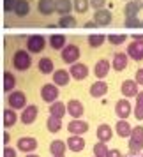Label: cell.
<instances>
[{
    "instance_id": "46",
    "label": "cell",
    "mask_w": 143,
    "mask_h": 157,
    "mask_svg": "<svg viewBox=\"0 0 143 157\" xmlns=\"http://www.w3.org/2000/svg\"><path fill=\"white\" fill-rule=\"evenodd\" d=\"M94 27H97L94 20H92V21H87V23H85V29H94Z\"/></svg>"
},
{
    "instance_id": "1",
    "label": "cell",
    "mask_w": 143,
    "mask_h": 157,
    "mask_svg": "<svg viewBox=\"0 0 143 157\" xmlns=\"http://www.w3.org/2000/svg\"><path fill=\"white\" fill-rule=\"evenodd\" d=\"M143 148V127L141 125H136L131 129V134H129V152L133 155H138Z\"/></svg>"
},
{
    "instance_id": "39",
    "label": "cell",
    "mask_w": 143,
    "mask_h": 157,
    "mask_svg": "<svg viewBox=\"0 0 143 157\" xmlns=\"http://www.w3.org/2000/svg\"><path fill=\"white\" fill-rule=\"evenodd\" d=\"M108 152V147L104 141H97L95 145H94V155L95 157H104Z\"/></svg>"
},
{
    "instance_id": "7",
    "label": "cell",
    "mask_w": 143,
    "mask_h": 157,
    "mask_svg": "<svg viewBox=\"0 0 143 157\" xmlns=\"http://www.w3.org/2000/svg\"><path fill=\"white\" fill-rule=\"evenodd\" d=\"M127 57L133 60H143V39H134L127 46Z\"/></svg>"
},
{
    "instance_id": "3",
    "label": "cell",
    "mask_w": 143,
    "mask_h": 157,
    "mask_svg": "<svg viewBox=\"0 0 143 157\" xmlns=\"http://www.w3.org/2000/svg\"><path fill=\"white\" fill-rule=\"evenodd\" d=\"M7 104L13 109H23V108L27 106V97L20 90H11L7 95Z\"/></svg>"
},
{
    "instance_id": "11",
    "label": "cell",
    "mask_w": 143,
    "mask_h": 157,
    "mask_svg": "<svg viewBox=\"0 0 143 157\" xmlns=\"http://www.w3.org/2000/svg\"><path fill=\"white\" fill-rule=\"evenodd\" d=\"M131 111H133V108H131V102L127 101V97L117 101V104H115V113H117L118 118H127L129 115H131Z\"/></svg>"
},
{
    "instance_id": "19",
    "label": "cell",
    "mask_w": 143,
    "mask_h": 157,
    "mask_svg": "<svg viewBox=\"0 0 143 157\" xmlns=\"http://www.w3.org/2000/svg\"><path fill=\"white\" fill-rule=\"evenodd\" d=\"M71 79V74L69 71H64V69H58V71L53 72V83L57 86H65Z\"/></svg>"
},
{
    "instance_id": "45",
    "label": "cell",
    "mask_w": 143,
    "mask_h": 157,
    "mask_svg": "<svg viewBox=\"0 0 143 157\" xmlns=\"http://www.w3.org/2000/svg\"><path fill=\"white\" fill-rule=\"evenodd\" d=\"M104 157H122V152L118 148H113V150L108 148V152H106V155Z\"/></svg>"
},
{
    "instance_id": "27",
    "label": "cell",
    "mask_w": 143,
    "mask_h": 157,
    "mask_svg": "<svg viewBox=\"0 0 143 157\" xmlns=\"http://www.w3.org/2000/svg\"><path fill=\"white\" fill-rule=\"evenodd\" d=\"M65 148H67V143L60 141V140H55V141L50 143V152H51V155H64Z\"/></svg>"
},
{
    "instance_id": "18",
    "label": "cell",
    "mask_w": 143,
    "mask_h": 157,
    "mask_svg": "<svg viewBox=\"0 0 143 157\" xmlns=\"http://www.w3.org/2000/svg\"><path fill=\"white\" fill-rule=\"evenodd\" d=\"M108 94V85L102 81V79H97L92 86H90V95L95 97V99H99L102 95H106Z\"/></svg>"
},
{
    "instance_id": "23",
    "label": "cell",
    "mask_w": 143,
    "mask_h": 157,
    "mask_svg": "<svg viewBox=\"0 0 143 157\" xmlns=\"http://www.w3.org/2000/svg\"><path fill=\"white\" fill-rule=\"evenodd\" d=\"M111 136H113V129L110 127L108 124H101L99 127H97V140L99 141H110L111 140Z\"/></svg>"
},
{
    "instance_id": "52",
    "label": "cell",
    "mask_w": 143,
    "mask_h": 157,
    "mask_svg": "<svg viewBox=\"0 0 143 157\" xmlns=\"http://www.w3.org/2000/svg\"><path fill=\"white\" fill-rule=\"evenodd\" d=\"M133 157H138V155H133Z\"/></svg>"
},
{
    "instance_id": "32",
    "label": "cell",
    "mask_w": 143,
    "mask_h": 157,
    "mask_svg": "<svg viewBox=\"0 0 143 157\" xmlns=\"http://www.w3.org/2000/svg\"><path fill=\"white\" fill-rule=\"evenodd\" d=\"M134 118L143 120V90L136 94V106H134Z\"/></svg>"
},
{
    "instance_id": "12",
    "label": "cell",
    "mask_w": 143,
    "mask_h": 157,
    "mask_svg": "<svg viewBox=\"0 0 143 157\" xmlns=\"http://www.w3.org/2000/svg\"><path fill=\"white\" fill-rule=\"evenodd\" d=\"M69 74H71L72 79H78V81H81V79H85L87 76H88V67H87L85 64H78V62H74V64L71 65V71H69Z\"/></svg>"
},
{
    "instance_id": "28",
    "label": "cell",
    "mask_w": 143,
    "mask_h": 157,
    "mask_svg": "<svg viewBox=\"0 0 143 157\" xmlns=\"http://www.w3.org/2000/svg\"><path fill=\"white\" fill-rule=\"evenodd\" d=\"M37 67H39V71L43 72V74H51L53 72V60L48 57H43L37 62Z\"/></svg>"
},
{
    "instance_id": "13",
    "label": "cell",
    "mask_w": 143,
    "mask_h": 157,
    "mask_svg": "<svg viewBox=\"0 0 143 157\" xmlns=\"http://www.w3.org/2000/svg\"><path fill=\"white\" fill-rule=\"evenodd\" d=\"M67 129H69V132L71 134H85L87 131H88V124H87L85 120H79V118H74V120L69 122V125H67Z\"/></svg>"
},
{
    "instance_id": "26",
    "label": "cell",
    "mask_w": 143,
    "mask_h": 157,
    "mask_svg": "<svg viewBox=\"0 0 143 157\" xmlns=\"http://www.w3.org/2000/svg\"><path fill=\"white\" fill-rule=\"evenodd\" d=\"M72 9V2L71 0H55V11L58 14H69Z\"/></svg>"
},
{
    "instance_id": "51",
    "label": "cell",
    "mask_w": 143,
    "mask_h": 157,
    "mask_svg": "<svg viewBox=\"0 0 143 157\" xmlns=\"http://www.w3.org/2000/svg\"><path fill=\"white\" fill-rule=\"evenodd\" d=\"M141 29H143V21H141Z\"/></svg>"
},
{
    "instance_id": "8",
    "label": "cell",
    "mask_w": 143,
    "mask_h": 157,
    "mask_svg": "<svg viewBox=\"0 0 143 157\" xmlns=\"http://www.w3.org/2000/svg\"><path fill=\"white\" fill-rule=\"evenodd\" d=\"M37 113H39L37 106H34V104H29V106L23 108L21 115H20V120H21L25 125H30V124H34V122H36Z\"/></svg>"
},
{
    "instance_id": "54",
    "label": "cell",
    "mask_w": 143,
    "mask_h": 157,
    "mask_svg": "<svg viewBox=\"0 0 143 157\" xmlns=\"http://www.w3.org/2000/svg\"><path fill=\"white\" fill-rule=\"evenodd\" d=\"M94 157H95V155H94Z\"/></svg>"
},
{
    "instance_id": "37",
    "label": "cell",
    "mask_w": 143,
    "mask_h": 157,
    "mask_svg": "<svg viewBox=\"0 0 143 157\" xmlns=\"http://www.w3.org/2000/svg\"><path fill=\"white\" fill-rule=\"evenodd\" d=\"M104 41H106V37L102 36V34H92V36H88V46L90 48H99V46H102Z\"/></svg>"
},
{
    "instance_id": "30",
    "label": "cell",
    "mask_w": 143,
    "mask_h": 157,
    "mask_svg": "<svg viewBox=\"0 0 143 157\" xmlns=\"http://www.w3.org/2000/svg\"><path fill=\"white\" fill-rule=\"evenodd\" d=\"M16 88V76L13 72H4V90L6 92H11V90H14Z\"/></svg>"
},
{
    "instance_id": "43",
    "label": "cell",
    "mask_w": 143,
    "mask_h": 157,
    "mask_svg": "<svg viewBox=\"0 0 143 157\" xmlns=\"http://www.w3.org/2000/svg\"><path fill=\"white\" fill-rule=\"evenodd\" d=\"M4 157H18V154H16V150L13 147H6L4 148Z\"/></svg>"
},
{
    "instance_id": "44",
    "label": "cell",
    "mask_w": 143,
    "mask_h": 157,
    "mask_svg": "<svg viewBox=\"0 0 143 157\" xmlns=\"http://www.w3.org/2000/svg\"><path fill=\"white\" fill-rule=\"evenodd\" d=\"M134 81L138 83V85H141V86H143V69H138V71H136Z\"/></svg>"
},
{
    "instance_id": "4",
    "label": "cell",
    "mask_w": 143,
    "mask_h": 157,
    "mask_svg": "<svg viewBox=\"0 0 143 157\" xmlns=\"http://www.w3.org/2000/svg\"><path fill=\"white\" fill-rule=\"evenodd\" d=\"M46 48V39L44 36H39V34H34L27 39V50L30 53H41V51Z\"/></svg>"
},
{
    "instance_id": "21",
    "label": "cell",
    "mask_w": 143,
    "mask_h": 157,
    "mask_svg": "<svg viewBox=\"0 0 143 157\" xmlns=\"http://www.w3.org/2000/svg\"><path fill=\"white\" fill-rule=\"evenodd\" d=\"M127 67V53L117 51L113 55V69L115 71H124Z\"/></svg>"
},
{
    "instance_id": "29",
    "label": "cell",
    "mask_w": 143,
    "mask_h": 157,
    "mask_svg": "<svg viewBox=\"0 0 143 157\" xmlns=\"http://www.w3.org/2000/svg\"><path fill=\"white\" fill-rule=\"evenodd\" d=\"M65 111H67V109H65V104H64V102H58V101L55 102V101H53V102L50 104V115H53V117L62 118V117L65 115Z\"/></svg>"
},
{
    "instance_id": "42",
    "label": "cell",
    "mask_w": 143,
    "mask_h": 157,
    "mask_svg": "<svg viewBox=\"0 0 143 157\" xmlns=\"http://www.w3.org/2000/svg\"><path fill=\"white\" fill-rule=\"evenodd\" d=\"M88 2H90V7L94 9H101L106 6V0H88Z\"/></svg>"
},
{
    "instance_id": "9",
    "label": "cell",
    "mask_w": 143,
    "mask_h": 157,
    "mask_svg": "<svg viewBox=\"0 0 143 157\" xmlns=\"http://www.w3.org/2000/svg\"><path fill=\"white\" fill-rule=\"evenodd\" d=\"M94 21L97 27H108L111 23V13L108 9L101 7V9H95V14H94Z\"/></svg>"
},
{
    "instance_id": "35",
    "label": "cell",
    "mask_w": 143,
    "mask_h": 157,
    "mask_svg": "<svg viewBox=\"0 0 143 157\" xmlns=\"http://www.w3.org/2000/svg\"><path fill=\"white\" fill-rule=\"evenodd\" d=\"M138 13H140V6L136 4L134 0H127V4H126V7H124L126 18H129V16H138Z\"/></svg>"
},
{
    "instance_id": "25",
    "label": "cell",
    "mask_w": 143,
    "mask_h": 157,
    "mask_svg": "<svg viewBox=\"0 0 143 157\" xmlns=\"http://www.w3.org/2000/svg\"><path fill=\"white\" fill-rule=\"evenodd\" d=\"M14 13L16 16H20V18H23V16H27L30 13V4L29 0H16L14 4Z\"/></svg>"
},
{
    "instance_id": "41",
    "label": "cell",
    "mask_w": 143,
    "mask_h": 157,
    "mask_svg": "<svg viewBox=\"0 0 143 157\" xmlns=\"http://www.w3.org/2000/svg\"><path fill=\"white\" fill-rule=\"evenodd\" d=\"M14 4L16 0H4V11L6 13H13L14 11Z\"/></svg>"
},
{
    "instance_id": "48",
    "label": "cell",
    "mask_w": 143,
    "mask_h": 157,
    "mask_svg": "<svg viewBox=\"0 0 143 157\" xmlns=\"http://www.w3.org/2000/svg\"><path fill=\"white\" fill-rule=\"evenodd\" d=\"M134 2L140 6V9H143V0H134Z\"/></svg>"
},
{
    "instance_id": "20",
    "label": "cell",
    "mask_w": 143,
    "mask_h": 157,
    "mask_svg": "<svg viewBox=\"0 0 143 157\" xmlns=\"http://www.w3.org/2000/svg\"><path fill=\"white\" fill-rule=\"evenodd\" d=\"M37 9H39L41 14L51 16L55 13V0H39L37 2Z\"/></svg>"
},
{
    "instance_id": "33",
    "label": "cell",
    "mask_w": 143,
    "mask_h": 157,
    "mask_svg": "<svg viewBox=\"0 0 143 157\" xmlns=\"http://www.w3.org/2000/svg\"><path fill=\"white\" fill-rule=\"evenodd\" d=\"M50 46L53 48V50H62L65 46V37L62 36V34H53V36L50 37Z\"/></svg>"
},
{
    "instance_id": "53",
    "label": "cell",
    "mask_w": 143,
    "mask_h": 157,
    "mask_svg": "<svg viewBox=\"0 0 143 157\" xmlns=\"http://www.w3.org/2000/svg\"><path fill=\"white\" fill-rule=\"evenodd\" d=\"M126 2H127V0H126Z\"/></svg>"
},
{
    "instance_id": "10",
    "label": "cell",
    "mask_w": 143,
    "mask_h": 157,
    "mask_svg": "<svg viewBox=\"0 0 143 157\" xmlns=\"http://www.w3.org/2000/svg\"><path fill=\"white\" fill-rule=\"evenodd\" d=\"M18 150H21L25 154H30V152H34L37 148V140L36 138H30V136H23L18 140Z\"/></svg>"
},
{
    "instance_id": "6",
    "label": "cell",
    "mask_w": 143,
    "mask_h": 157,
    "mask_svg": "<svg viewBox=\"0 0 143 157\" xmlns=\"http://www.w3.org/2000/svg\"><path fill=\"white\" fill-rule=\"evenodd\" d=\"M79 58V48L76 44H69V46H64L62 48V60L65 64H74Z\"/></svg>"
},
{
    "instance_id": "40",
    "label": "cell",
    "mask_w": 143,
    "mask_h": 157,
    "mask_svg": "<svg viewBox=\"0 0 143 157\" xmlns=\"http://www.w3.org/2000/svg\"><path fill=\"white\" fill-rule=\"evenodd\" d=\"M126 27L127 29H141V21L136 16H129V18H126Z\"/></svg>"
},
{
    "instance_id": "14",
    "label": "cell",
    "mask_w": 143,
    "mask_h": 157,
    "mask_svg": "<svg viewBox=\"0 0 143 157\" xmlns=\"http://www.w3.org/2000/svg\"><path fill=\"white\" fill-rule=\"evenodd\" d=\"M110 69H111L110 60H106V58H101L99 62L95 64V67H94V74L97 76V79H102V78H106V76H108Z\"/></svg>"
},
{
    "instance_id": "50",
    "label": "cell",
    "mask_w": 143,
    "mask_h": 157,
    "mask_svg": "<svg viewBox=\"0 0 143 157\" xmlns=\"http://www.w3.org/2000/svg\"><path fill=\"white\" fill-rule=\"evenodd\" d=\"M53 157H64V155H53Z\"/></svg>"
},
{
    "instance_id": "47",
    "label": "cell",
    "mask_w": 143,
    "mask_h": 157,
    "mask_svg": "<svg viewBox=\"0 0 143 157\" xmlns=\"http://www.w3.org/2000/svg\"><path fill=\"white\" fill-rule=\"evenodd\" d=\"M9 140H11V136H9V132H6V134H4V143L7 145V143H9Z\"/></svg>"
},
{
    "instance_id": "17",
    "label": "cell",
    "mask_w": 143,
    "mask_h": 157,
    "mask_svg": "<svg viewBox=\"0 0 143 157\" xmlns=\"http://www.w3.org/2000/svg\"><path fill=\"white\" fill-rule=\"evenodd\" d=\"M122 94H124V97H136V94H138V83L133 81V79H126L124 83H122Z\"/></svg>"
},
{
    "instance_id": "22",
    "label": "cell",
    "mask_w": 143,
    "mask_h": 157,
    "mask_svg": "<svg viewBox=\"0 0 143 157\" xmlns=\"http://www.w3.org/2000/svg\"><path fill=\"white\" fill-rule=\"evenodd\" d=\"M131 124H129L126 118H120V120L115 124V131H117V134L120 136V138H127L131 134Z\"/></svg>"
},
{
    "instance_id": "31",
    "label": "cell",
    "mask_w": 143,
    "mask_h": 157,
    "mask_svg": "<svg viewBox=\"0 0 143 157\" xmlns=\"http://www.w3.org/2000/svg\"><path fill=\"white\" fill-rule=\"evenodd\" d=\"M78 25V21H76V18L71 14H64L60 20H58V27L60 29H74Z\"/></svg>"
},
{
    "instance_id": "36",
    "label": "cell",
    "mask_w": 143,
    "mask_h": 157,
    "mask_svg": "<svg viewBox=\"0 0 143 157\" xmlns=\"http://www.w3.org/2000/svg\"><path fill=\"white\" fill-rule=\"evenodd\" d=\"M88 7H90V2H88V0H72V9H74L76 13H79V14L87 13Z\"/></svg>"
},
{
    "instance_id": "38",
    "label": "cell",
    "mask_w": 143,
    "mask_h": 157,
    "mask_svg": "<svg viewBox=\"0 0 143 157\" xmlns=\"http://www.w3.org/2000/svg\"><path fill=\"white\" fill-rule=\"evenodd\" d=\"M126 39L127 36H124V34H111V36H108V41L111 46H120V44L126 43Z\"/></svg>"
},
{
    "instance_id": "15",
    "label": "cell",
    "mask_w": 143,
    "mask_h": 157,
    "mask_svg": "<svg viewBox=\"0 0 143 157\" xmlns=\"http://www.w3.org/2000/svg\"><path fill=\"white\" fill-rule=\"evenodd\" d=\"M65 109H67V111H69V115H71V117H74V118H79V117H83V111H85L83 104H81L78 99L67 101V106H65Z\"/></svg>"
},
{
    "instance_id": "49",
    "label": "cell",
    "mask_w": 143,
    "mask_h": 157,
    "mask_svg": "<svg viewBox=\"0 0 143 157\" xmlns=\"http://www.w3.org/2000/svg\"><path fill=\"white\" fill-rule=\"evenodd\" d=\"M27 157H39V155H36V154H32V152H30V154H27Z\"/></svg>"
},
{
    "instance_id": "24",
    "label": "cell",
    "mask_w": 143,
    "mask_h": 157,
    "mask_svg": "<svg viewBox=\"0 0 143 157\" xmlns=\"http://www.w3.org/2000/svg\"><path fill=\"white\" fill-rule=\"evenodd\" d=\"M16 122H18L16 109H13V108H6V109H4V125H6V127H13Z\"/></svg>"
},
{
    "instance_id": "5",
    "label": "cell",
    "mask_w": 143,
    "mask_h": 157,
    "mask_svg": "<svg viewBox=\"0 0 143 157\" xmlns=\"http://www.w3.org/2000/svg\"><path fill=\"white\" fill-rule=\"evenodd\" d=\"M58 88L55 83H46V85L41 86V97H43L44 102H53V101L58 99Z\"/></svg>"
},
{
    "instance_id": "34",
    "label": "cell",
    "mask_w": 143,
    "mask_h": 157,
    "mask_svg": "<svg viewBox=\"0 0 143 157\" xmlns=\"http://www.w3.org/2000/svg\"><path fill=\"white\" fill-rule=\"evenodd\" d=\"M46 127H48L50 132H58V131L62 129V118H58V117H53V115H51L50 118H48V122H46Z\"/></svg>"
},
{
    "instance_id": "2",
    "label": "cell",
    "mask_w": 143,
    "mask_h": 157,
    "mask_svg": "<svg viewBox=\"0 0 143 157\" xmlns=\"http://www.w3.org/2000/svg\"><path fill=\"white\" fill-rule=\"evenodd\" d=\"M13 65L18 71H27L32 67V57H30V51L27 50H18L13 55Z\"/></svg>"
},
{
    "instance_id": "16",
    "label": "cell",
    "mask_w": 143,
    "mask_h": 157,
    "mask_svg": "<svg viewBox=\"0 0 143 157\" xmlns=\"http://www.w3.org/2000/svg\"><path fill=\"white\" fill-rule=\"evenodd\" d=\"M67 148H71V152H81L85 148V140L78 134H71L67 140Z\"/></svg>"
}]
</instances>
